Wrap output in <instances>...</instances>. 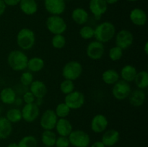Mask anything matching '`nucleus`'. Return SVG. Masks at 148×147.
Returning <instances> with one entry per match:
<instances>
[{"instance_id":"nucleus-40","label":"nucleus","mask_w":148,"mask_h":147,"mask_svg":"<svg viewBox=\"0 0 148 147\" xmlns=\"http://www.w3.org/2000/svg\"><path fill=\"white\" fill-rule=\"evenodd\" d=\"M6 6L9 7H14V6L18 5L20 0H3Z\"/></svg>"},{"instance_id":"nucleus-5","label":"nucleus","mask_w":148,"mask_h":147,"mask_svg":"<svg viewBox=\"0 0 148 147\" xmlns=\"http://www.w3.org/2000/svg\"><path fill=\"white\" fill-rule=\"evenodd\" d=\"M47 30L53 35L63 34L67 29V24L61 15H50L46 21Z\"/></svg>"},{"instance_id":"nucleus-30","label":"nucleus","mask_w":148,"mask_h":147,"mask_svg":"<svg viewBox=\"0 0 148 147\" xmlns=\"http://www.w3.org/2000/svg\"><path fill=\"white\" fill-rule=\"evenodd\" d=\"M5 118L12 123H17V122H20L23 120V117H22V112L21 110L18 109V108H11V109L8 110L6 113Z\"/></svg>"},{"instance_id":"nucleus-27","label":"nucleus","mask_w":148,"mask_h":147,"mask_svg":"<svg viewBox=\"0 0 148 147\" xmlns=\"http://www.w3.org/2000/svg\"><path fill=\"white\" fill-rule=\"evenodd\" d=\"M45 62L43 59L40 57H35L31 58L28 59L27 62V68L28 69L29 71L30 72H39L44 68Z\"/></svg>"},{"instance_id":"nucleus-21","label":"nucleus","mask_w":148,"mask_h":147,"mask_svg":"<svg viewBox=\"0 0 148 147\" xmlns=\"http://www.w3.org/2000/svg\"><path fill=\"white\" fill-rule=\"evenodd\" d=\"M18 5L22 12L27 16L33 15L38 10L36 0H20Z\"/></svg>"},{"instance_id":"nucleus-28","label":"nucleus","mask_w":148,"mask_h":147,"mask_svg":"<svg viewBox=\"0 0 148 147\" xmlns=\"http://www.w3.org/2000/svg\"><path fill=\"white\" fill-rule=\"evenodd\" d=\"M56 138V133L51 130H44L41 134V141L45 146H54Z\"/></svg>"},{"instance_id":"nucleus-37","label":"nucleus","mask_w":148,"mask_h":147,"mask_svg":"<svg viewBox=\"0 0 148 147\" xmlns=\"http://www.w3.org/2000/svg\"><path fill=\"white\" fill-rule=\"evenodd\" d=\"M20 83L23 86H30V84L34 81V76L30 71H24L20 77Z\"/></svg>"},{"instance_id":"nucleus-47","label":"nucleus","mask_w":148,"mask_h":147,"mask_svg":"<svg viewBox=\"0 0 148 147\" xmlns=\"http://www.w3.org/2000/svg\"><path fill=\"white\" fill-rule=\"evenodd\" d=\"M0 117H1V110H0Z\"/></svg>"},{"instance_id":"nucleus-3","label":"nucleus","mask_w":148,"mask_h":147,"mask_svg":"<svg viewBox=\"0 0 148 147\" xmlns=\"http://www.w3.org/2000/svg\"><path fill=\"white\" fill-rule=\"evenodd\" d=\"M16 42L21 50H30L36 43V35L31 29L23 27L17 33Z\"/></svg>"},{"instance_id":"nucleus-41","label":"nucleus","mask_w":148,"mask_h":147,"mask_svg":"<svg viewBox=\"0 0 148 147\" xmlns=\"http://www.w3.org/2000/svg\"><path fill=\"white\" fill-rule=\"evenodd\" d=\"M6 8H7V6L4 4V1L3 0H0V17L4 14V12L6 11Z\"/></svg>"},{"instance_id":"nucleus-6","label":"nucleus","mask_w":148,"mask_h":147,"mask_svg":"<svg viewBox=\"0 0 148 147\" xmlns=\"http://www.w3.org/2000/svg\"><path fill=\"white\" fill-rule=\"evenodd\" d=\"M68 138L70 145L74 147H88L90 144L89 134L82 130H73Z\"/></svg>"},{"instance_id":"nucleus-46","label":"nucleus","mask_w":148,"mask_h":147,"mask_svg":"<svg viewBox=\"0 0 148 147\" xmlns=\"http://www.w3.org/2000/svg\"><path fill=\"white\" fill-rule=\"evenodd\" d=\"M127 1H131V2H134V1H138V0H127Z\"/></svg>"},{"instance_id":"nucleus-31","label":"nucleus","mask_w":148,"mask_h":147,"mask_svg":"<svg viewBox=\"0 0 148 147\" xmlns=\"http://www.w3.org/2000/svg\"><path fill=\"white\" fill-rule=\"evenodd\" d=\"M18 147H37V138L33 135H25L20 140L18 143Z\"/></svg>"},{"instance_id":"nucleus-8","label":"nucleus","mask_w":148,"mask_h":147,"mask_svg":"<svg viewBox=\"0 0 148 147\" xmlns=\"http://www.w3.org/2000/svg\"><path fill=\"white\" fill-rule=\"evenodd\" d=\"M64 102L70 108L71 110L80 109L85 102V95L79 91L74 90L65 96Z\"/></svg>"},{"instance_id":"nucleus-39","label":"nucleus","mask_w":148,"mask_h":147,"mask_svg":"<svg viewBox=\"0 0 148 147\" xmlns=\"http://www.w3.org/2000/svg\"><path fill=\"white\" fill-rule=\"evenodd\" d=\"M23 101L25 102V104L33 103L36 101V97L30 91H27L23 95Z\"/></svg>"},{"instance_id":"nucleus-22","label":"nucleus","mask_w":148,"mask_h":147,"mask_svg":"<svg viewBox=\"0 0 148 147\" xmlns=\"http://www.w3.org/2000/svg\"><path fill=\"white\" fill-rule=\"evenodd\" d=\"M71 17L72 20L79 25L85 24L89 20V14L87 10L82 7H77L74 9L72 12Z\"/></svg>"},{"instance_id":"nucleus-36","label":"nucleus","mask_w":148,"mask_h":147,"mask_svg":"<svg viewBox=\"0 0 148 147\" xmlns=\"http://www.w3.org/2000/svg\"><path fill=\"white\" fill-rule=\"evenodd\" d=\"M79 34L82 39L90 40L94 37V28L89 25H84L80 28Z\"/></svg>"},{"instance_id":"nucleus-11","label":"nucleus","mask_w":148,"mask_h":147,"mask_svg":"<svg viewBox=\"0 0 148 147\" xmlns=\"http://www.w3.org/2000/svg\"><path fill=\"white\" fill-rule=\"evenodd\" d=\"M57 115L53 110H46L43 112L40 118V125L43 130L53 131L58 120Z\"/></svg>"},{"instance_id":"nucleus-2","label":"nucleus","mask_w":148,"mask_h":147,"mask_svg":"<svg viewBox=\"0 0 148 147\" xmlns=\"http://www.w3.org/2000/svg\"><path fill=\"white\" fill-rule=\"evenodd\" d=\"M28 57L21 50H13L7 56L9 66L15 71H21L27 69Z\"/></svg>"},{"instance_id":"nucleus-15","label":"nucleus","mask_w":148,"mask_h":147,"mask_svg":"<svg viewBox=\"0 0 148 147\" xmlns=\"http://www.w3.org/2000/svg\"><path fill=\"white\" fill-rule=\"evenodd\" d=\"M108 4L105 0H90L89 10L95 17H101L108 10Z\"/></svg>"},{"instance_id":"nucleus-18","label":"nucleus","mask_w":148,"mask_h":147,"mask_svg":"<svg viewBox=\"0 0 148 147\" xmlns=\"http://www.w3.org/2000/svg\"><path fill=\"white\" fill-rule=\"evenodd\" d=\"M30 92L37 99H43L48 92L46 84L40 80H34L30 86Z\"/></svg>"},{"instance_id":"nucleus-24","label":"nucleus","mask_w":148,"mask_h":147,"mask_svg":"<svg viewBox=\"0 0 148 147\" xmlns=\"http://www.w3.org/2000/svg\"><path fill=\"white\" fill-rule=\"evenodd\" d=\"M16 99V92L12 87H4L0 92V100L5 105H12L14 103Z\"/></svg>"},{"instance_id":"nucleus-38","label":"nucleus","mask_w":148,"mask_h":147,"mask_svg":"<svg viewBox=\"0 0 148 147\" xmlns=\"http://www.w3.org/2000/svg\"><path fill=\"white\" fill-rule=\"evenodd\" d=\"M56 147H69L70 146L69 138L66 136H61L56 138V143H55Z\"/></svg>"},{"instance_id":"nucleus-43","label":"nucleus","mask_w":148,"mask_h":147,"mask_svg":"<svg viewBox=\"0 0 148 147\" xmlns=\"http://www.w3.org/2000/svg\"><path fill=\"white\" fill-rule=\"evenodd\" d=\"M106 2L107 3V4H110V5H112V4H116L119 1V0H105Z\"/></svg>"},{"instance_id":"nucleus-13","label":"nucleus","mask_w":148,"mask_h":147,"mask_svg":"<svg viewBox=\"0 0 148 147\" xmlns=\"http://www.w3.org/2000/svg\"><path fill=\"white\" fill-rule=\"evenodd\" d=\"M44 7L51 15H62L66 10V0H44Z\"/></svg>"},{"instance_id":"nucleus-19","label":"nucleus","mask_w":148,"mask_h":147,"mask_svg":"<svg viewBox=\"0 0 148 147\" xmlns=\"http://www.w3.org/2000/svg\"><path fill=\"white\" fill-rule=\"evenodd\" d=\"M54 129L61 136L68 137L73 131V127L70 121L66 118H59Z\"/></svg>"},{"instance_id":"nucleus-26","label":"nucleus","mask_w":148,"mask_h":147,"mask_svg":"<svg viewBox=\"0 0 148 147\" xmlns=\"http://www.w3.org/2000/svg\"><path fill=\"white\" fill-rule=\"evenodd\" d=\"M12 130V124L5 117H0V140L6 139L10 137Z\"/></svg>"},{"instance_id":"nucleus-23","label":"nucleus","mask_w":148,"mask_h":147,"mask_svg":"<svg viewBox=\"0 0 148 147\" xmlns=\"http://www.w3.org/2000/svg\"><path fill=\"white\" fill-rule=\"evenodd\" d=\"M137 74V70L135 66L131 64H127L123 66L122 69H121L119 75L122 80L130 83V82H134Z\"/></svg>"},{"instance_id":"nucleus-16","label":"nucleus","mask_w":148,"mask_h":147,"mask_svg":"<svg viewBox=\"0 0 148 147\" xmlns=\"http://www.w3.org/2000/svg\"><path fill=\"white\" fill-rule=\"evenodd\" d=\"M130 19L134 25L144 26L147 21V13L143 9L136 7L130 12Z\"/></svg>"},{"instance_id":"nucleus-9","label":"nucleus","mask_w":148,"mask_h":147,"mask_svg":"<svg viewBox=\"0 0 148 147\" xmlns=\"http://www.w3.org/2000/svg\"><path fill=\"white\" fill-rule=\"evenodd\" d=\"M131 92L132 89L130 83L122 79H119L116 83L113 85L111 91L113 97L118 100H124L128 98Z\"/></svg>"},{"instance_id":"nucleus-32","label":"nucleus","mask_w":148,"mask_h":147,"mask_svg":"<svg viewBox=\"0 0 148 147\" xmlns=\"http://www.w3.org/2000/svg\"><path fill=\"white\" fill-rule=\"evenodd\" d=\"M70 111V108L64 102H61L56 105L54 112L58 118H66L69 115Z\"/></svg>"},{"instance_id":"nucleus-33","label":"nucleus","mask_w":148,"mask_h":147,"mask_svg":"<svg viewBox=\"0 0 148 147\" xmlns=\"http://www.w3.org/2000/svg\"><path fill=\"white\" fill-rule=\"evenodd\" d=\"M66 40L63 34L53 35L51 39V45L54 48L62 49L66 46Z\"/></svg>"},{"instance_id":"nucleus-4","label":"nucleus","mask_w":148,"mask_h":147,"mask_svg":"<svg viewBox=\"0 0 148 147\" xmlns=\"http://www.w3.org/2000/svg\"><path fill=\"white\" fill-rule=\"evenodd\" d=\"M82 66L79 61H70L65 63L62 68V74L64 79L75 81L79 79L82 74Z\"/></svg>"},{"instance_id":"nucleus-34","label":"nucleus","mask_w":148,"mask_h":147,"mask_svg":"<svg viewBox=\"0 0 148 147\" xmlns=\"http://www.w3.org/2000/svg\"><path fill=\"white\" fill-rule=\"evenodd\" d=\"M123 54H124V50L116 46L111 48L108 51V57L110 60L114 62L119 61L122 58Z\"/></svg>"},{"instance_id":"nucleus-42","label":"nucleus","mask_w":148,"mask_h":147,"mask_svg":"<svg viewBox=\"0 0 148 147\" xmlns=\"http://www.w3.org/2000/svg\"><path fill=\"white\" fill-rule=\"evenodd\" d=\"M90 147H106L105 145L102 143L101 141H95L94 142L93 144L91 145Z\"/></svg>"},{"instance_id":"nucleus-14","label":"nucleus","mask_w":148,"mask_h":147,"mask_svg":"<svg viewBox=\"0 0 148 147\" xmlns=\"http://www.w3.org/2000/svg\"><path fill=\"white\" fill-rule=\"evenodd\" d=\"M108 125V118L103 114H97L92 118L90 122L91 130L95 133H101L106 131Z\"/></svg>"},{"instance_id":"nucleus-48","label":"nucleus","mask_w":148,"mask_h":147,"mask_svg":"<svg viewBox=\"0 0 148 147\" xmlns=\"http://www.w3.org/2000/svg\"><path fill=\"white\" fill-rule=\"evenodd\" d=\"M44 147H50V146H44Z\"/></svg>"},{"instance_id":"nucleus-35","label":"nucleus","mask_w":148,"mask_h":147,"mask_svg":"<svg viewBox=\"0 0 148 147\" xmlns=\"http://www.w3.org/2000/svg\"><path fill=\"white\" fill-rule=\"evenodd\" d=\"M59 89H60L62 93L66 95L75 90V84H74L73 81L69 80V79H64V80L61 82Z\"/></svg>"},{"instance_id":"nucleus-44","label":"nucleus","mask_w":148,"mask_h":147,"mask_svg":"<svg viewBox=\"0 0 148 147\" xmlns=\"http://www.w3.org/2000/svg\"><path fill=\"white\" fill-rule=\"evenodd\" d=\"M143 50H144L145 53L146 55L148 54V42L146 41L144 45V47H143Z\"/></svg>"},{"instance_id":"nucleus-29","label":"nucleus","mask_w":148,"mask_h":147,"mask_svg":"<svg viewBox=\"0 0 148 147\" xmlns=\"http://www.w3.org/2000/svg\"><path fill=\"white\" fill-rule=\"evenodd\" d=\"M138 89H145L148 87V72L147 71H141L137 72L134 80Z\"/></svg>"},{"instance_id":"nucleus-12","label":"nucleus","mask_w":148,"mask_h":147,"mask_svg":"<svg viewBox=\"0 0 148 147\" xmlns=\"http://www.w3.org/2000/svg\"><path fill=\"white\" fill-rule=\"evenodd\" d=\"M23 120L27 122H33L38 118L40 115V108L35 102L25 104L21 110Z\"/></svg>"},{"instance_id":"nucleus-7","label":"nucleus","mask_w":148,"mask_h":147,"mask_svg":"<svg viewBox=\"0 0 148 147\" xmlns=\"http://www.w3.org/2000/svg\"><path fill=\"white\" fill-rule=\"evenodd\" d=\"M116 46L119 47L123 50L128 49L132 46L134 43V35L132 33L128 30H119L115 35Z\"/></svg>"},{"instance_id":"nucleus-10","label":"nucleus","mask_w":148,"mask_h":147,"mask_svg":"<svg viewBox=\"0 0 148 147\" xmlns=\"http://www.w3.org/2000/svg\"><path fill=\"white\" fill-rule=\"evenodd\" d=\"M105 53V46L103 43L93 40L89 43L86 48V54L92 60H99Z\"/></svg>"},{"instance_id":"nucleus-20","label":"nucleus","mask_w":148,"mask_h":147,"mask_svg":"<svg viewBox=\"0 0 148 147\" xmlns=\"http://www.w3.org/2000/svg\"><path fill=\"white\" fill-rule=\"evenodd\" d=\"M128 99L130 105L134 108H139L144 104L146 99V94L143 89L137 88L132 91Z\"/></svg>"},{"instance_id":"nucleus-17","label":"nucleus","mask_w":148,"mask_h":147,"mask_svg":"<svg viewBox=\"0 0 148 147\" xmlns=\"http://www.w3.org/2000/svg\"><path fill=\"white\" fill-rule=\"evenodd\" d=\"M120 139V133L115 129H109L104 131L101 141L106 147H112L118 143Z\"/></svg>"},{"instance_id":"nucleus-25","label":"nucleus","mask_w":148,"mask_h":147,"mask_svg":"<svg viewBox=\"0 0 148 147\" xmlns=\"http://www.w3.org/2000/svg\"><path fill=\"white\" fill-rule=\"evenodd\" d=\"M101 78L103 82L106 84L114 85L120 79V75L115 69H109L103 72Z\"/></svg>"},{"instance_id":"nucleus-1","label":"nucleus","mask_w":148,"mask_h":147,"mask_svg":"<svg viewBox=\"0 0 148 147\" xmlns=\"http://www.w3.org/2000/svg\"><path fill=\"white\" fill-rule=\"evenodd\" d=\"M116 33L115 25L108 21L103 22L94 28V37L95 40L102 43L111 41L115 37Z\"/></svg>"},{"instance_id":"nucleus-45","label":"nucleus","mask_w":148,"mask_h":147,"mask_svg":"<svg viewBox=\"0 0 148 147\" xmlns=\"http://www.w3.org/2000/svg\"><path fill=\"white\" fill-rule=\"evenodd\" d=\"M7 147H18V144H17V143L12 142L8 144Z\"/></svg>"}]
</instances>
